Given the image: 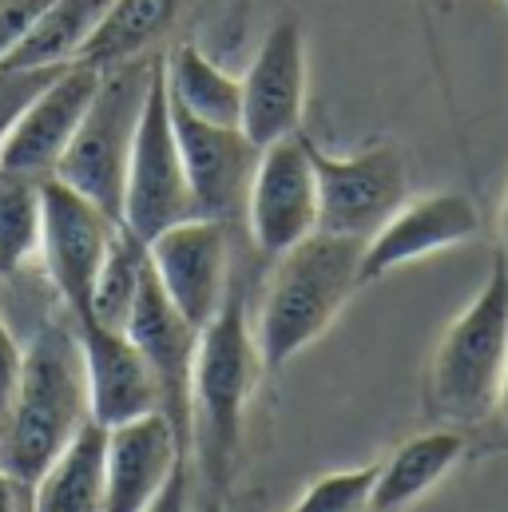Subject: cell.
<instances>
[{
    "mask_svg": "<svg viewBox=\"0 0 508 512\" xmlns=\"http://www.w3.org/2000/svg\"><path fill=\"white\" fill-rule=\"evenodd\" d=\"M362 239L314 231L274 258L254 318V342L266 374L310 350L362 290Z\"/></svg>",
    "mask_w": 508,
    "mask_h": 512,
    "instance_id": "cell-1",
    "label": "cell"
},
{
    "mask_svg": "<svg viewBox=\"0 0 508 512\" xmlns=\"http://www.w3.org/2000/svg\"><path fill=\"white\" fill-rule=\"evenodd\" d=\"M88 417V378L76 322H44L24 346V378L12 421L0 437V469L16 485L32 489Z\"/></svg>",
    "mask_w": 508,
    "mask_h": 512,
    "instance_id": "cell-2",
    "label": "cell"
},
{
    "mask_svg": "<svg viewBox=\"0 0 508 512\" xmlns=\"http://www.w3.org/2000/svg\"><path fill=\"white\" fill-rule=\"evenodd\" d=\"M266 374L254 342L247 302L239 290L203 326L191 374V453L215 489L231 485L235 457L247 429V409Z\"/></svg>",
    "mask_w": 508,
    "mask_h": 512,
    "instance_id": "cell-3",
    "label": "cell"
},
{
    "mask_svg": "<svg viewBox=\"0 0 508 512\" xmlns=\"http://www.w3.org/2000/svg\"><path fill=\"white\" fill-rule=\"evenodd\" d=\"M508 366V262L497 251L485 286L441 334L429 378L425 405L437 421L477 425L497 409V393Z\"/></svg>",
    "mask_w": 508,
    "mask_h": 512,
    "instance_id": "cell-4",
    "label": "cell"
},
{
    "mask_svg": "<svg viewBox=\"0 0 508 512\" xmlns=\"http://www.w3.org/2000/svg\"><path fill=\"white\" fill-rule=\"evenodd\" d=\"M159 60L163 56H143V60L104 68L96 100L52 175L72 191H80L84 199H92L112 219L124 215L127 167H131L135 135H139V120H143Z\"/></svg>",
    "mask_w": 508,
    "mask_h": 512,
    "instance_id": "cell-5",
    "label": "cell"
},
{
    "mask_svg": "<svg viewBox=\"0 0 508 512\" xmlns=\"http://www.w3.org/2000/svg\"><path fill=\"white\" fill-rule=\"evenodd\" d=\"M187 219H199V203H195V191H191V179L183 167V151L175 139L171 100H167V84H163V60H159L143 120H139V135H135L131 167H127L120 223L143 243H151L155 235H163Z\"/></svg>",
    "mask_w": 508,
    "mask_h": 512,
    "instance_id": "cell-6",
    "label": "cell"
},
{
    "mask_svg": "<svg viewBox=\"0 0 508 512\" xmlns=\"http://www.w3.org/2000/svg\"><path fill=\"white\" fill-rule=\"evenodd\" d=\"M318 171V231L370 239L409 199V167L397 143H374L358 155H330L310 139Z\"/></svg>",
    "mask_w": 508,
    "mask_h": 512,
    "instance_id": "cell-7",
    "label": "cell"
},
{
    "mask_svg": "<svg viewBox=\"0 0 508 512\" xmlns=\"http://www.w3.org/2000/svg\"><path fill=\"white\" fill-rule=\"evenodd\" d=\"M120 219L100 211L92 199L60 179H44V223H40V262L72 322H88L92 290Z\"/></svg>",
    "mask_w": 508,
    "mask_h": 512,
    "instance_id": "cell-8",
    "label": "cell"
},
{
    "mask_svg": "<svg viewBox=\"0 0 508 512\" xmlns=\"http://www.w3.org/2000/svg\"><path fill=\"white\" fill-rule=\"evenodd\" d=\"M318 231V171L310 139L286 135L258 155L247 195V235L262 255L278 258Z\"/></svg>",
    "mask_w": 508,
    "mask_h": 512,
    "instance_id": "cell-9",
    "label": "cell"
},
{
    "mask_svg": "<svg viewBox=\"0 0 508 512\" xmlns=\"http://www.w3.org/2000/svg\"><path fill=\"white\" fill-rule=\"evenodd\" d=\"M151 270L163 294L191 326H207L231 298V227L215 219H187L147 243Z\"/></svg>",
    "mask_w": 508,
    "mask_h": 512,
    "instance_id": "cell-10",
    "label": "cell"
},
{
    "mask_svg": "<svg viewBox=\"0 0 508 512\" xmlns=\"http://www.w3.org/2000/svg\"><path fill=\"white\" fill-rule=\"evenodd\" d=\"M100 76H104V68H92L84 60L60 68L20 112L16 128L8 131V139L0 147V171L52 179L96 100Z\"/></svg>",
    "mask_w": 508,
    "mask_h": 512,
    "instance_id": "cell-11",
    "label": "cell"
},
{
    "mask_svg": "<svg viewBox=\"0 0 508 512\" xmlns=\"http://www.w3.org/2000/svg\"><path fill=\"white\" fill-rule=\"evenodd\" d=\"M243 80V124L247 139L266 147L302 131L306 116V28L294 12H282Z\"/></svg>",
    "mask_w": 508,
    "mask_h": 512,
    "instance_id": "cell-12",
    "label": "cell"
},
{
    "mask_svg": "<svg viewBox=\"0 0 508 512\" xmlns=\"http://www.w3.org/2000/svg\"><path fill=\"white\" fill-rule=\"evenodd\" d=\"M171 124H175V139L183 151V167H187L199 215L227 223L231 231L239 223L247 227V195H251L262 147L251 143L243 128L203 124L175 104H171Z\"/></svg>",
    "mask_w": 508,
    "mask_h": 512,
    "instance_id": "cell-13",
    "label": "cell"
},
{
    "mask_svg": "<svg viewBox=\"0 0 508 512\" xmlns=\"http://www.w3.org/2000/svg\"><path fill=\"white\" fill-rule=\"evenodd\" d=\"M151 366L159 397H163V417L175 425L187 457H191V374H195V354H199V326H191L175 302L163 294L155 270L147 266V278L139 286L131 322L124 330Z\"/></svg>",
    "mask_w": 508,
    "mask_h": 512,
    "instance_id": "cell-14",
    "label": "cell"
},
{
    "mask_svg": "<svg viewBox=\"0 0 508 512\" xmlns=\"http://www.w3.org/2000/svg\"><path fill=\"white\" fill-rule=\"evenodd\" d=\"M477 231H481V215L473 199L461 191H433V195L405 199L385 219L378 235H370L362 247V286L378 282L409 262L461 247Z\"/></svg>",
    "mask_w": 508,
    "mask_h": 512,
    "instance_id": "cell-15",
    "label": "cell"
},
{
    "mask_svg": "<svg viewBox=\"0 0 508 512\" xmlns=\"http://www.w3.org/2000/svg\"><path fill=\"white\" fill-rule=\"evenodd\" d=\"M76 338L88 378V413L96 425L116 429L127 421L163 413L159 382L124 330H108L100 322H76Z\"/></svg>",
    "mask_w": 508,
    "mask_h": 512,
    "instance_id": "cell-16",
    "label": "cell"
},
{
    "mask_svg": "<svg viewBox=\"0 0 508 512\" xmlns=\"http://www.w3.org/2000/svg\"><path fill=\"white\" fill-rule=\"evenodd\" d=\"M191 461L175 425L163 413L108 429V497L104 512H139L171 473Z\"/></svg>",
    "mask_w": 508,
    "mask_h": 512,
    "instance_id": "cell-17",
    "label": "cell"
},
{
    "mask_svg": "<svg viewBox=\"0 0 508 512\" xmlns=\"http://www.w3.org/2000/svg\"><path fill=\"white\" fill-rule=\"evenodd\" d=\"M465 457V433L461 429H425L409 441H401L378 465L370 512H405L421 497H429L453 465Z\"/></svg>",
    "mask_w": 508,
    "mask_h": 512,
    "instance_id": "cell-18",
    "label": "cell"
},
{
    "mask_svg": "<svg viewBox=\"0 0 508 512\" xmlns=\"http://www.w3.org/2000/svg\"><path fill=\"white\" fill-rule=\"evenodd\" d=\"M28 493H32V512H104L108 429L88 417Z\"/></svg>",
    "mask_w": 508,
    "mask_h": 512,
    "instance_id": "cell-19",
    "label": "cell"
},
{
    "mask_svg": "<svg viewBox=\"0 0 508 512\" xmlns=\"http://www.w3.org/2000/svg\"><path fill=\"white\" fill-rule=\"evenodd\" d=\"M163 84L167 100L187 116L219 128L243 124V80L215 64L195 40H183L163 52Z\"/></svg>",
    "mask_w": 508,
    "mask_h": 512,
    "instance_id": "cell-20",
    "label": "cell"
},
{
    "mask_svg": "<svg viewBox=\"0 0 508 512\" xmlns=\"http://www.w3.org/2000/svg\"><path fill=\"white\" fill-rule=\"evenodd\" d=\"M112 0H48L4 68H68L84 56Z\"/></svg>",
    "mask_w": 508,
    "mask_h": 512,
    "instance_id": "cell-21",
    "label": "cell"
},
{
    "mask_svg": "<svg viewBox=\"0 0 508 512\" xmlns=\"http://www.w3.org/2000/svg\"><path fill=\"white\" fill-rule=\"evenodd\" d=\"M175 12L179 0H112L80 60L92 68H116L127 60L159 56L155 44L175 24Z\"/></svg>",
    "mask_w": 508,
    "mask_h": 512,
    "instance_id": "cell-22",
    "label": "cell"
},
{
    "mask_svg": "<svg viewBox=\"0 0 508 512\" xmlns=\"http://www.w3.org/2000/svg\"><path fill=\"white\" fill-rule=\"evenodd\" d=\"M44 179L0 171V282L16 278L40 255Z\"/></svg>",
    "mask_w": 508,
    "mask_h": 512,
    "instance_id": "cell-23",
    "label": "cell"
},
{
    "mask_svg": "<svg viewBox=\"0 0 508 512\" xmlns=\"http://www.w3.org/2000/svg\"><path fill=\"white\" fill-rule=\"evenodd\" d=\"M147 243L139 235H131L124 223L108 247V258L100 266V278H96V290H92V314L88 322H100L108 330H127L131 322V310H135V298H139V286L147 278Z\"/></svg>",
    "mask_w": 508,
    "mask_h": 512,
    "instance_id": "cell-24",
    "label": "cell"
},
{
    "mask_svg": "<svg viewBox=\"0 0 508 512\" xmlns=\"http://www.w3.org/2000/svg\"><path fill=\"white\" fill-rule=\"evenodd\" d=\"M374 481H378V465L330 473L314 481L286 512H370Z\"/></svg>",
    "mask_w": 508,
    "mask_h": 512,
    "instance_id": "cell-25",
    "label": "cell"
},
{
    "mask_svg": "<svg viewBox=\"0 0 508 512\" xmlns=\"http://www.w3.org/2000/svg\"><path fill=\"white\" fill-rule=\"evenodd\" d=\"M60 68H4L0 64V147L8 131L16 128L20 112L32 104V96L56 76Z\"/></svg>",
    "mask_w": 508,
    "mask_h": 512,
    "instance_id": "cell-26",
    "label": "cell"
},
{
    "mask_svg": "<svg viewBox=\"0 0 508 512\" xmlns=\"http://www.w3.org/2000/svg\"><path fill=\"white\" fill-rule=\"evenodd\" d=\"M20 378H24V346L16 342L4 310H0V437L12 421L16 409V393H20Z\"/></svg>",
    "mask_w": 508,
    "mask_h": 512,
    "instance_id": "cell-27",
    "label": "cell"
},
{
    "mask_svg": "<svg viewBox=\"0 0 508 512\" xmlns=\"http://www.w3.org/2000/svg\"><path fill=\"white\" fill-rule=\"evenodd\" d=\"M44 8L48 0H0V64L20 48Z\"/></svg>",
    "mask_w": 508,
    "mask_h": 512,
    "instance_id": "cell-28",
    "label": "cell"
},
{
    "mask_svg": "<svg viewBox=\"0 0 508 512\" xmlns=\"http://www.w3.org/2000/svg\"><path fill=\"white\" fill-rule=\"evenodd\" d=\"M139 512H191V461H183L171 481L143 505Z\"/></svg>",
    "mask_w": 508,
    "mask_h": 512,
    "instance_id": "cell-29",
    "label": "cell"
},
{
    "mask_svg": "<svg viewBox=\"0 0 508 512\" xmlns=\"http://www.w3.org/2000/svg\"><path fill=\"white\" fill-rule=\"evenodd\" d=\"M24 485H16L4 469H0V512H20V505H16V493H20Z\"/></svg>",
    "mask_w": 508,
    "mask_h": 512,
    "instance_id": "cell-30",
    "label": "cell"
},
{
    "mask_svg": "<svg viewBox=\"0 0 508 512\" xmlns=\"http://www.w3.org/2000/svg\"><path fill=\"white\" fill-rule=\"evenodd\" d=\"M497 413H501V421L508 425V366H505V382H501V393H497Z\"/></svg>",
    "mask_w": 508,
    "mask_h": 512,
    "instance_id": "cell-31",
    "label": "cell"
},
{
    "mask_svg": "<svg viewBox=\"0 0 508 512\" xmlns=\"http://www.w3.org/2000/svg\"><path fill=\"white\" fill-rule=\"evenodd\" d=\"M501 255L508 262V195H505V207H501Z\"/></svg>",
    "mask_w": 508,
    "mask_h": 512,
    "instance_id": "cell-32",
    "label": "cell"
},
{
    "mask_svg": "<svg viewBox=\"0 0 508 512\" xmlns=\"http://www.w3.org/2000/svg\"><path fill=\"white\" fill-rule=\"evenodd\" d=\"M199 512H223V505H219V501H211V505H203Z\"/></svg>",
    "mask_w": 508,
    "mask_h": 512,
    "instance_id": "cell-33",
    "label": "cell"
},
{
    "mask_svg": "<svg viewBox=\"0 0 508 512\" xmlns=\"http://www.w3.org/2000/svg\"><path fill=\"white\" fill-rule=\"evenodd\" d=\"M505 4H508V0H505Z\"/></svg>",
    "mask_w": 508,
    "mask_h": 512,
    "instance_id": "cell-34",
    "label": "cell"
}]
</instances>
